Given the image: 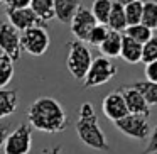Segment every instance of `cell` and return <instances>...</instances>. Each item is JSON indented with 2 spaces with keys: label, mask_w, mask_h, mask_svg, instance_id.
<instances>
[{
  "label": "cell",
  "mask_w": 157,
  "mask_h": 154,
  "mask_svg": "<svg viewBox=\"0 0 157 154\" xmlns=\"http://www.w3.org/2000/svg\"><path fill=\"white\" fill-rule=\"evenodd\" d=\"M14 78V61L0 53V88H5Z\"/></svg>",
  "instance_id": "cb8c5ba5"
},
{
  "label": "cell",
  "mask_w": 157,
  "mask_h": 154,
  "mask_svg": "<svg viewBox=\"0 0 157 154\" xmlns=\"http://www.w3.org/2000/svg\"><path fill=\"white\" fill-rule=\"evenodd\" d=\"M123 10H125L127 27L142 22V10H144V2L142 0H133V2L127 4L125 7H123Z\"/></svg>",
  "instance_id": "603a6c76"
},
{
  "label": "cell",
  "mask_w": 157,
  "mask_h": 154,
  "mask_svg": "<svg viewBox=\"0 0 157 154\" xmlns=\"http://www.w3.org/2000/svg\"><path fill=\"white\" fill-rule=\"evenodd\" d=\"M108 31L110 29L106 27V26L103 24H96L95 27H93V31L90 32L88 39H86V42L91 46H96V48H100V44H101L103 41H105V38L108 36Z\"/></svg>",
  "instance_id": "484cf974"
},
{
  "label": "cell",
  "mask_w": 157,
  "mask_h": 154,
  "mask_svg": "<svg viewBox=\"0 0 157 154\" xmlns=\"http://www.w3.org/2000/svg\"><path fill=\"white\" fill-rule=\"evenodd\" d=\"M93 56L86 42L81 41H69L68 42V58H66V66L71 76L78 81H83L91 66Z\"/></svg>",
  "instance_id": "3957f363"
},
{
  "label": "cell",
  "mask_w": 157,
  "mask_h": 154,
  "mask_svg": "<svg viewBox=\"0 0 157 154\" xmlns=\"http://www.w3.org/2000/svg\"><path fill=\"white\" fill-rule=\"evenodd\" d=\"M145 27L150 31L157 29V2L155 0H147L144 2V10H142V22Z\"/></svg>",
  "instance_id": "7402d4cb"
},
{
  "label": "cell",
  "mask_w": 157,
  "mask_h": 154,
  "mask_svg": "<svg viewBox=\"0 0 157 154\" xmlns=\"http://www.w3.org/2000/svg\"><path fill=\"white\" fill-rule=\"evenodd\" d=\"M5 14H7V21L19 32H24V31L32 29V27H39V26H46L48 27V24H44L32 12L31 7H27V9H5Z\"/></svg>",
  "instance_id": "30bf717a"
},
{
  "label": "cell",
  "mask_w": 157,
  "mask_h": 154,
  "mask_svg": "<svg viewBox=\"0 0 157 154\" xmlns=\"http://www.w3.org/2000/svg\"><path fill=\"white\" fill-rule=\"evenodd\" d=\"M49 44H51V38L46 26H39V27H32L21 32L22 51L31 56H42L49 49Z\"/></svg>",
  "instance_id": "5b68a950"
},
{
  "label": "cell",
  "mask_w": 157,
  "mask_h": 154,
  "mask_svg": "<svg viewBox=\"0 0 157 154\" xmlns=\"http://www.w3.org/2000/svg\"><path fill=\"white\" fill-rule=\"evenodd\" d=\"M142 154H157V125L152 129L149 136V144H147L145 151Z\"/></svg>",
  "instance_id": "4316f807"
},
{
  "label": "cell",
  "mask_w": 157,
  "mask_h": 154,
  "mask_svg": "<svg viewBox=\"0 0 157 154\" xmlns=\"http://www.w3.org/2000/svg\"><path fill=\"white\" fill-rule=\"evenodd\" d=\"M75 127L79 140L85 146L91 147L95 151H110V144L106 140V136L100 127L98 117H96L95 109L90 102L81 103Z\"/></svg>",
  "instance_id": "7a4b0ae2"
},
{
  "label": "cell",
  "mask_w": 157,
  "mask_h": 154,
  "mask_svg": "<svg viewBox=\"0 0 157 154\" xmlns=\"http://www.w3.org/2000/svg\"><path fill=\"white\" fill-rule=\"evenodd\" d=\"M106 27H108L110 31H115V32H123L127 29V19H125L123 5H118V4L112 5V12H110Z\"/></svg>",
  "instance_id": "ac0fdd59"
},
{
  "label": "cell",
  "mask_w": 157,
  "mask_h": 154,
  "mask_svg": "<svg viewBox=\"0 0 157 154\" xmlns=\"http://www.w3.org/2000/svg\"><path fill=\"white\" fill-rule=\"evenodd\" d=\"M96 24H98V22L95 21L91 10H90L88 7H85V5H81V7L78 9V12L75 14V17L71 19V22H69V29H71L73 36L76 38V41L86 42L90 32L93 31V27H95Z\"/></svg>",
  "instance_id": "9c48e42d"
},
{
  "label": "cell",
  "mask_w": 157,
  "mask_h": 154,
  "mask_svg": "<svg viewBox=\"0 0 157 154\" xmlns=\"http://www.w3.org/2000/svg\"><path fill=\"white\" fill-rule=\"evenodd\" d=\"M19 93L17 90H9V88H0V120L5 117L15 113L19 107Z\"/></svg>",
  "instance_id": "9a60e30c"
},
{
  "label": "cell",
  "mask_w": 157,
  "mask_h": 154,
  "mask_svg": "<svg viewBox=\"0 0 157 154\" xmlns=\"http://www.w3.org/2000/svg\"><path fill=\"white\" fill-rule=\"evenodd\" d=\"M120 92H122L123 98H125L128 113H135V115H142V117L149 119L150 117V105L145 102V98L135 88H132L130 85H125L120 88Z\"/></svg>",
  "instance_id": "7c38bea8"
},
{
  "label": "cell",
  "mask_w": 157,
  "mask_h": 154,
  "mask_svg": "<svg viewBox=\"0 0 157 154\" xmlns=\"http://www.w3.org/2000/svg\"><path fill=\"white\" fill-rule=\"evenodd\" d=\"M113 125L122 134L132 137L137 140H145L150 136V124L147 117L135 115V113H127L123 119L113 122Z\"/></svg>",
  "instance_id": "8992f818"
},
{
  "label": "cell",
  "mask_w": 157,
  "mask_h": 154,
  "mask_svg": "<svg viewBox=\"0 0 157 154\" xmlns=\"http://www.w3.org/2000/svg\"><path fill=\"white\" fill-rule=\"evenodd\" d=\"M145 78H147V81L157 83V59L145 65Z\"/></svg>",
  "instance_id": "83f0119b"
},
{
  "label": "cell",
  "mask_w": 157,
  "mask_h": 154,
  "mask_svg": "<svg viewBox=\"0 0 157 154\" xmlns=\"http://www.w3.org/2000/svg\"><path fill=\"white\" fill-rule=\"evenodd\" d=\"M117 71H118V68L112 59L103 58V56L95 58L91 61V66H90L85 80H83V88H93V86L105 85L117 75Z\"/></svg>",
  "instance_id": "277c9868"
},
{
  "label": "cell",
  "mask_w": 157,
  "mask_h": 154,
  "mask_svg": "<svg viewBox=\"0 0 157 154\" xmlns=\"http://www.w3.org/2000/svg\"><path fill=\"white\" fill-rule=\"evenodd\" d=\"M122 39L123 34L122 32H115V31H108V36L105 38V41L100 44V53L103 54V58H118L120 56V49H122Z\"/></svg>",
  "instance_id": "5bb4252c"
},
{
  "label": "cell",
  "mask_w": 157,
  "mask_h": 154,
  "mask_svg": "<svg viewBox=\"0 0 157 154\" xmlns=\"http://www.w3.org/2000/svg\"><path fill=\"white\" fill-rule=\"evenodd\" d=\"M0 2H2V4H4V2H5V0H0Z\"/></svg>",
  "instance_id": "d6a6232c"
},
{
  "label": "cell",
  "mask_w": 157,
  "mask_h": 154,
  "mask_svg": "<svg viewBox=\"0 0 157 154\" xmlns=\"http://www.w3.org/2000/svg\"><path fill=\"white\" fill-rule=\"evenodd\" d=\"M120 58L127 61L128 65H137L142 61V44L135 42L133 39L123 36L122 39V49H120Z\"/></svg>",
  "instance_id": "2e32d148"
},
{
  "label": "cell",
  "mask_w": 157,
  "mask_h": 154,
  "mask_svg": "<svg viewBox=\"0 0 157 154\" xmlns=\"http://www.w3.org/2000/svg\"><path fill=\"white\" fill-rule=\"evenodd\" d=\"M112 0H93V5H91V14L95 17V21L98 24L106 26L110 17V12H112Z\"/></svg>",
  "instance_id": "ffe728a7"
},
{
  "label": "cell",
  "mask_w": 157,
  "mask_h": 154,
  "mask_svg": "<svg viewBox=\"0 0 157 154\" xmlns=\"http://www.w3.org/2000/svg\"><path fill=\"white\" fill-rule=\"evenodd\" d=\"M9 134H10V125L7 122H2L0 120V149H4L5 139H7Z\"/></svg>",
  "instance_id": "f546056e"
},
{
  "label": "cell",
  "mask_w": 157,
  "mask_h": 154,
  "mask_svg": "<svg viewBox=\"0 0 157 154\" xmlns=\"http://www.w3.org/2000/svg\"><path fill=\"white\" fill-rule=\"evenodd\" d=\"M27 124L46 134H58L68 127V117L63 105L51 97H39L27 110Z\"/></svg>",
  "instance_id": "6da1fadb"
},
{
  "label": "cell",
  "mask_w": 157,
  "mask_h": 154,
  "mask_svg": "<svg viewBox=\"0 0 157 154\" xmlns=\"http://www.w3.org/2000/svg\"><path fill=\"white\" fill-rule=\"evenodd\" d=\"M0 53L7 54L12 61H19L22 54L21 32L9 21H0Z\"/></svg>",
  "instance_id": "52a82bcc"
},
{
  "label": "cell",
  "mask_w": 157,
  "mask_h": 154,
  "mask_svg": "<svg viewBox=\"0 0 157 154\" xmlns=\"http://www.w3.org/2000/svg\"><path fill=\"white\" fill-rule=\"evenodd\" d=\"M81 5V0H54V17L61 24H69Z\"/></svg>",
  "instance_id": "4fadbf2b"
},
{
  "label": "cell",
  "mask_w": 157,
  "mask_h": 154,
  "mask_svg": "<svg viewBox=\"0 0 157 154\" xmlns=\"http://www.w3.org/2000/svg\"><path fill=\"white\" fill-rule=\"evenodd\" d=\"M123 36L133 39V41L139 42V44H145L154 34H152V31H150L149 27H145L144 24H135V26H128V27L123 31Z\"/></svg>",
  "instance_id": "44dd1931"
},
{
  "label": "cell",
  "mask_w": 157,
  "mask_h": 154,
  "mask_svg": "<svg viewBox=\"0 0 157 154\" xmlns=\"http://www.w3.org/2000/svg\"><path fill=\"white\" fill-rule=\"evenodd\" d=\"M157 59V34H154L145 44H142V63H152Z\"/></svg>",
  "instance_id": "d4e9b609"
},
{
  "label": "cell",
  "mask_w": 157,
  "mask_h": 154,
  "mask_svg": "<svg viewBox=\"0 0 157 154\" xmlns=\"http://www.w3.org/2000/svg\"><path fill=\"white\" fill-rule=\"evenodd\" d=\"M132 88H135L140 95L145 98V102L149 105H157V83H152V81H135V83H130Z\"/></svg>",
  "instance_id": "d6986e66"
},
{
  "label": "cell",
  "mask_w": 157,
  "mask_h": 154,
  "mask_svg": "<svg viewBox=\"0 0 157 154\" xmlns=\"http://www.w3.org/2000/svg\"><path fill=\"white\" fill-rule=\"evenodd\" d=\"M32 147V127L29 124H21L14 132L5 139L4 152L5 154H29Z\"/></svg>",
  "instance_id": "ba28073f"
},
{
  "label": "cell",
  "mask_w": 157,
  "mask_h": 154,
  "mask_svg": "<svg viewBox=\"0 0 157 154\" xmlns=\"http://www.w3.org/2000/svg\"><path fill=\"white\" fill-rule=\"evenodd\" d=\"M5 9H27L31 7V0H5Z\"/></svg>",
  "instance_id": "f1b7e54d"
},
{
  "label": "cell",
  "mask_w": 157,
  "mask_h": 154,
  "mask_svg": "<svg viewBox=\"0 0 157 154\" xmlns=\"http://www.w3.org/2000/svg\"><path fill=\"white\" fill-rule=\"evenodd\" d=\"M31 9L44 24L54 19V0H31Z\"/></svg>",
  "instance_id": "e0dca14e"
},
{
  "label": "cell",
  "mask_w": 157,
  "mask_h": 154,
  "mask_svg": "<svg viewBox=\"0 0 157 154\" xmlns=\"http://www.w3.org/2000/svg\"><path fill=\"white\" fill-rule=\"evenodd\" d=\"M41 154H63L61 152V146H54V147H46L42 149Z\"/></svg>",
  "instance_id": "4dcf8cb0"
},
{
  "label": "cell",
  "mask_w": 157,
  "mask_h": 154,
  "mask_svg": "<svg viewBox=\"0 0 157 154\" xmlns=\"http://www.w3.org/2000/svg\"><path fill=\"white\" fill-rule=\"evenodd\" d=\"M101 110L106 119H110L112 122H117V120L123 119L128 113V110H127V103H125V98H123L122 92L115 90V92L108 93L101 102Z\"/></svg>",
  "instance_id": "8fae6325"
},
{
  "label": "cell",
  "mask_w": 157,
  "mask_h": 154,
  "mask_svg": "<svg viewBox=\"0 0 157 154\" xmlns=\"http://www.w3.org/2000/svg\"><path fill=\"white\" fill-rule=\"evenodd\" d=\"M130 2H133V0H112V4H118V5H123V7Z\"/></svg>",
  "instance_id": "1f68e13d"
}]
</instances>
